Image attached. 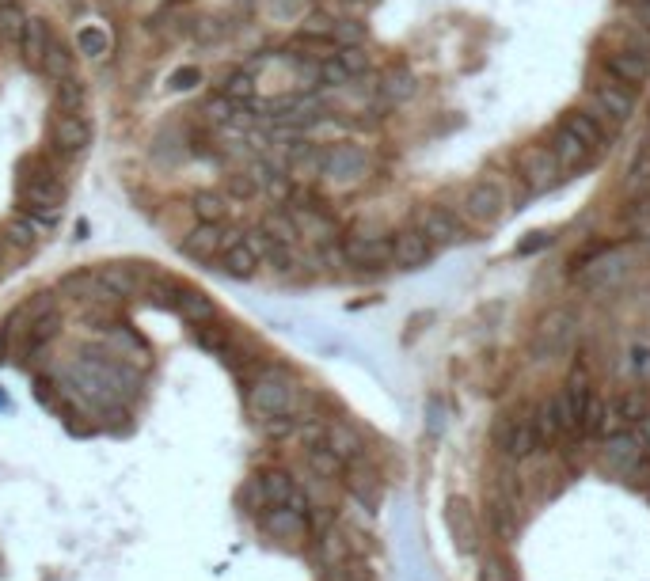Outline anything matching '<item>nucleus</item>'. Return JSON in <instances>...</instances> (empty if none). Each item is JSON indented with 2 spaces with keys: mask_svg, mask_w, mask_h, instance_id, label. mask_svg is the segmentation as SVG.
<instances>
[{
  "mask_svg": "<svg viewBox=\"0 0 650 581\" xmlns=\"http://www.w3.org/2000/svg\"><path fill=\"white\" fill-rule=\"evenodd\" d=\"M305 403V392H301V380L282 369V365H267L263 373H255L248 380V411L267 422V418H286V414H297Z\"/></svg>",
  "mask_w": 650,
  "mask_h": 581,
  "instance_id": "f257e3e1",
  "label": "nucleus"
},
{
  "mask_svg": "<svg viewBox=\"0 0 650 581\" xmlns=\"http://www.w3.org/2000/svg\"><path fill=\"white\" fill-rule=\"evenodd\" d=\"M20 202L27 213H39V217H54L65 202V187L58 179V168L46 160V156H31L23 160V175H20Z\"/></svg>",
  "mask_w": 650,
  "mask_h": 581,
  "instance_id": "f03ea898",
  "label": "nucleus"
},
{
  "mask_svg": "<svg viewBox=\"0 0 650 581\" xmlns=\"http://www.w3.org/2000/svg\"><path fill=\"white\" fill-rule=\"evenodd\" d=\"M601 468L616 475V479H639L650 471L647 460V445L639 433H616V437H605V449H601Z\"/></svg>",
  "mask_w": 650,
  "mask_h": 581,
  "instance_id": "7ed1b4c3",
  "label": "nucleus"
},
{
  "mask_svg": "<svg viewBox=\"0 0 650 581\" xmlns=\"http://www.w3.org/2000/svg\"><path fill=\"white\" fill-rule=\"evenodd\" d=\"M506 202H510L506 183L495 179V175H479L476 183L464 190L460 209H464V217H468L472 225H495L498 217L506 213Z\"/></svg>",
  "mask_w": 650,
  "mask_h": 581,
  "instance_id": "20e7f679",
  "label": "nucleus"
},
{
  "mask_svg": "<svg viewBox=\"0 0 650 581\" xmlns=\"http://www.w3.org/2000/svg\"><path fill=\"white\" fill-rule=\"evenodd\" d=\"M574 335H578V319H574L571 308H552L548 316L536 323L533 331V350L540 361H552V357L567 354L574 346Z\"/></svg>",
  "mask_w": 650,
  "mask_h": 581,
  "instance_id": "39448f33",
  "label": "nucleus"
},
{
  "mask_svg": "<svg viewBox=\"0 0 650 581\" xmlns=\"http://www.w3.org/2000/svg\"><path fill=\"white\" fill-rule=\"evenodd\" d=\"M324 175L335 183V187H354L369 175V152L354 141H343V145H331L324 149Z\"/></svg>",
  "mask_w": 650,
  "mask_h": 581,
  "instance_id": "423d86ee",
  "label": "nucleus"
},
{
  "mask_svg": "<svg viewBox=\"0 0 650 581\" xmlns=\"http://www.w3.org/2000/svg\"><path fill=\"white\" fill-rule=\"evenodd\" d=\"M590 99L593 107H597V122L601 118H609V122H631L635 118V107H639V99L631 88H624L620 80H612V76H601L597 84L590 88Z\"/></svg>",
  "mask_w": 650,
  "mask_h": 581,
  "instance_id": "0eeeda50",
  "label": "nucleus"
},
{
  "mask_svg": "<svg viewBox=\"0 0 650 581\" xmlns=\"http://www.w3.org/2000/svg\"><path fill=\"white\" fill-rule=\"evenodd\" d=\"M92 145V122L84 114H58L50 126V152L61 160H77Z\"/></svg>",
  "mask_w": 650,
  "mask_h": 581,
  "instance_id": "6e6552de",
  "label": "nucleus"
},
{
  "mask_svg": "<svg viewBox=\"0 0 650 581\" xmlns=\"http://www.w3.org/2000/svg\"><path fill=\"white\" fill-rule=\"evenodd\" d=\"M517 171H521L525 187L533 194H544V190H552L563 179V168L555 164V156L544 145H525L517 152Z\"/></svg>",
  "mask_w": 650,
  "mask_h": 581,
  "instance_id": "1a4fd4ad",
  "label": "nucleus"
},
{
  "mask_svg": "<svg viewBox=\"0 0 650 581\" xmlns=\"http://www.w3.org/2000/svg\"><path fill=\"white\" fill-rule=\"evenodd\" d=\"M495 441L498 449L506 452L510 460H525V456H533L544 441H540V433H536V422L533 418H502L495 426Z\"/></svg>",
  "mask_w": 650,
  "mask_h": 581,
  "instance_id": "9d476101",
  "label": "nucleus"
},
{
  "mask_svg": "<svg viewBox=\"0 0 650 581\" xmlns=\"http://www.w3.org/2000/svg\"><path fill=\"white\" fill-rule=\"evenodd\" d=\"M419 232L430 240L434 247H453V244H464L468 240V228L460 221L453 209L445 206H426L419 213Z\"/></svg>",
  "mask_w": 650,
  "mask_h": 581,
  "instance_id": "9b49d317",
  "label": "nucleus"
},
{
  "mask_svg": "<svg viewBox=\"0 0 650 581\" xmlns=\"http://www.w3.org/2000/svg\"><path fill=\"white\" fill-rule=\"evenodd\" d=\"M263 479V494H267V509H293V513H305L308 517V494L301 490V483L282 468H270L259 475Z\"/></svg>",
  "mask_w": 650,
  "mask_h": 581,
  "instance_id": "f8f14e48",
  "label": "nucleus"
},
{
  "mask_svg": "<svg viewBox=\"0 0 650 581\" xmlns=\"http://www.w3.org/2000/svg\"><path fill=\"white\" fill-rule=\"evenodd\" d=\"M343 263L362 266V270H381V266L392 263V240H384V236H369V232L346 236L343 240Z\"/></svg>",
  "mask_w": 650,
  "mask_h": 581,
  "instance_id": "ddd939ff",
  "label": "nucleus"
},
{
  "mask_svg": "<svg viewBox=\"0 0 650 581\" xmlns=\"http://www.w3.org/2000/svg\"><path fill=\"white\" fill-rule=\"evenodd\" d=\"M533 422H536L540 441H555V437L578 433V418H574L571 403H567V395H563V392H555L552 399H544V403H540V411L533 414Z\"/></svg>",
  "mask_w": 650,
  "mask_h": 581,
  "instance_id": "4468645a",
  "label": "nucleus"
},
{
  "mask_svg": "<svg viewBox=\"0 0 650 581\" xmlns=\"http://www.w3.org/2000/svg\"><path fill=\"white\" fill-rule=\"evenodd\" d=\"M601 69H605V76L620 80L624 88H639V84L650 76V61L643 54L620 46V50H605V54H601Z\"/></svg>",
  "mask_w": 650,
  "mask_h": 581,
  "instance_id": "2eb2a0df",
  "label": "nucleus"
},
{
  "mask_svg": "<svg viewBox=\"0 0 650 581\" xmlns=\"http://www.w3.org/2000/svg\"><path fill=\"white\" fill-rule=\"evenodd\" d=\"M434 259V244L422 236L419 228H403L392 236V263L400 270H422Z\"/></svg>",
  "mask_w": 650,
  "mask_h": 581,
  "instance_id": "dca6fc26",
  "label": "nucleus"
},
{
  "mask_svg": "<svg viewBox=\"0 0 650 581\" xmlns=\"http://www.w3.org/2000/svg\"><path fill=\"white\" fill-rule=\"evenodd\" d=\"M259 525L278 544H301L308 536V517L305 513H293V509H267L259 517Z\"/></svg>",
  "mask_w": 650,
  "mask_h": 581,
  "instance_id": "f3484780",
  "label": "nucleus"
},
{
  "mask_svg": "<svg viewBox=\"0 0 650 581\" xmlns=\"http://www.w3.org/2000/svg\"><path fill=\"white\" fill-rule=\"evenodd\" d=\"M96 282H99V289H103V297H115V300H130V297H137V289H141L137 270H134V266H126V263L99 266Z\"/></svg>",
  "mask_w": 650,
  "mask_h": 581,
  "instance_id": "a211bd4d",
  "label": "nucleus"
},
{
  "mask_svg": "<svg viewBox=\"0 0 650 581\" xmlns=\"http://www.w3.org/2000/svg\"><path fill=\"white\" fill-rule=\"evenodd\" d=\"M544 149L552 152L555 156V164L563 171H578V168H586V160H590V149L574 137V133H567L563 126H555L552 130V137H548V145Z\"/></svg>",
  "mask_w": 650,
  "mask_h": 581,
  "instance_id": "6ab92c4d",
  "label": "nucleus"
},
{
  "mask_svg": "<svg viewBox=\"0 0 650 581\" xmlns=\"http://www.w3.org/2000/svg\"><path fill=\"white\" fill-rule=\"evenodd\" d=\"M221 232H225V225H194L191 232L179 240V251H183L187 259L206 263L213 255H221Z\"/></svg>",
  "mask_w": 650,
  "mask_h": 581,
  "instance_id": "aec40b11",
  "label": "nucleus"
},
{
  "mask_svg": "<svg viewBox=\"0 0 650 581\" xmlns=\"http://www.w3.org/2000/svg\"><path fill=\"white\" fill-rule=\"evenodd\" d=\"M293 217V225H297V232L305 236V240H312V244L327 247L335 236H339V228H335V221L327 217V213H320L316 206H305V209H293L289 213Z\"/></svg>",
  "mask_w": 650,
  "mask_h": 581,
  "instance_id": "412c9836",
  "label": "nucleus"
},
{
  "mask_svg": "<svg viewBox=\"0 0 650 581\" xmlns=\"http://www.w3.org/2000/svg\"><path fill=\"white\" fill-rule=\"evenodd\" d=\"M559 126L567 133H574L582 145L590 152H597V149H605V126L593 118L590 111H582V107H574V111H567L563 118H559Z\"/></svg>",
  "mask_w": 650,
  "mask_h": 581,
  "instance_id": "4be33fe9",
  "label": "nucleus"
},
{
  "mask_svg": "<svg viewBox=\"0 0 650 581\" xmlns=\"http://www.w3.org/2000/svg\"><path fill=\"white\" fill-rule=\"evenodd\" d=\"M324 449L335 452L343 464H354V460H362L365 441L350 422H331V426H327V437H324Z\"/></svg>",
  "mask_w": 650,
  "mask_h": 581,
  "instance_id": "5701e85b",
  "label": "nucleus"
},
{
  "mask_svg": "<svg viewBox=\"0 0 650 581\" xmlns=\"http://www.w3.org/2000/svg\"><path fill=\"white\" fill-rule=\"evenodd\" d=\"M50 27H46V19L31 16L23 23L20 31V50H23V61L31 65V69H42V61H46V50H50Z\"/></svg>",
  "mask_w": 650,
  "mask_h": 581,
  "instance_id": "b1692460",
  "label": "nucleus"
},
{
  "mask_svg": "<svg viewBox=\"0 0 650 581\" xmlns=\"http://www.w3.org/2000/svg\"><path fill=\"white\" fill-rule=\"evenodd\" d=\"M445 525H449V536L457 540L460 551H472L476 547V517H472V506L464 498H453L445 506Z\"/></svg>",
  "mask_w": 650,
  "mask_h": 581,
  "instance_id": "393cba45",
  "label": "nucleus"
},
{
  "mask_svg": "<svg viewBox=\"0 0 650 581\" xmlns=\"http://www.w3.org/2000/svg\"><path fill=\"white\" fill-rule=\"evenodd\" d=\"M175 312L187 323H194V327H206L217 316V304L202 289H175Z\"/></svg>",
  "mask_w": 650,
  "mask_h": 581,
  "instance_id": "a878e982",
  "label": "nucleus"
},
{
  "mask_svg": "<svg viewBox=\"0 0 650 581\" xmlns=\"http://www.w3.org/2000/svg\"><path fill=\"white\" fill-rule=\"evenodd\" d=\"M191 213L198 225H225V217H229V198H225L221 190H194Z\"/></svg>",
  "mask_w": 650,
  "mask_h": 581,
  "instance_id": "bb28decb",
  "label": "nucleus"
},
{
  "mask_svg": "<svg viewBox=\"0 0 650 581\" xmlns=\"http://www.w3.org/2000/svg\"><path fill=\"white\" fill-rule=\"evenodd\" d=\"M381 95L384 103H392V107H400V103H407L411 95L419 92V84H415V73L411 69H403V65H396V69H388V73L381 76Z\"/></svg>",
  "mask_w": 650,
  "mask_h": 581,
  "instance_id": "cd10ccee",
  "label": "nucleus"
},
{
  "mask_svg": "<svg viewBox=\"0 0 650 581\" xmlns=\"http://www.w3.org/2000/svg\"><path fill=\"white\" fill-rule=\"evenodd\" d=\"M289 171H293L297 179L324 175V149H320V145H312V141H301V145H293V152H289Z\"/></svg>",
  "mask_w": 650,
  "mask_h": 581,
  "instance_id": "c85d7f7f",
  "label": "nucleus"
},
{
  "mask_svg": "<svg viewBox=\"0 0 650 581\" xmlns=\"http://www.w3.org/2000/svg\"><path fill=\"white\" fill-rule=\"evenodd\" d=\"M305 464L308 471H312V479H324V483H335L339 475H343V460L335 456L331 449H324V445H316V449H305Z\"/></svg>",
  "mask_w": 650,
  "mask_h": 581,
  "instance_id": "c756f323",
  "label": "nucleus"
},
{
  "mask_svg": "<svg viewBox=\"0 0 650 581\" xmlns=\"http://www.w3.org/2000/svg\"><path fill=\"white\" fill-rule=\"evenodd\" d=\"M42 73L50 80H69L73 76V50L61 42V38H50V50H46V61H42Z\"/></svg>",
  "mask_w": 650,
  "mask_h": 581,
  "instance_id": "7c9ffc66",
  "label": "nucleus"
},
{
  "mask_svg": "<svg viewBox=\"0 0 650 581\" xmlns=\"http://www.w3.org/2000/svg\"><path fill=\"white\" fill-rule=\"evenodd\" d=\"M259 228L267 232L274 244H286L293 247L297 240H301V232H297V225H293V217L289 213H278V209H270V213H263V221H259Z\"/></svg>",
  "mask_w": 650,
  "mask_h": 581,
  "instance_id": "2f4dec72",
  "label": "nucleus"
},
{
  "mask_svg": "<svg viewBox=\"0 0 650 581\" xmlns=\"http://www.w3.org/2000/svg\"><path fill=\"white\" fill-rule=\"evenodd\" d=\"M251 179H255V187L259 190H267L270 198H278V202H286L289 198V179L278 168H270L267 160H259V164L251 168Z\"/></svg>",
  "mask_w": 650,
  "mask_h": 581,
  "instance_id": "473e14b6",
  "label": "nucleus"
},
{
  "mask_svg": "<svg viewBox=\"0 0 650 581\" xmlns=\"http://www.w3.org/2000/svg\"><path fill=\"white\" fill-rule=\"evenodd\" d=\"M58 335H61V316L58 312H50V316H42L31 323V331H27V346H23V350H27V354H39L42 346H50Z\"/></svg>",
  "mask_w": 650,
  "mask_h": 581,
  "instance_id": "72a5a7b5",
  "label": "nucleus"
},
{
  "mask_svg": "<svg viewBox=\"0 0 650 581\" xmlns=\"http://www.w3.org/2000/svg\"><path fill=\"white\" fill-rule=\"evenodd\" d=\"M217 259H221V270H225L229 278H251V274H255V266H259V263H255V255H251L244 244L221 251Z\"/></svg>",
  "mask_w": 650,
  "mask_h": 581,
  "instance_id": "f704fd0d",
  "label": "nucleus"
},
{
  "mask_svg": "<svg viewBox=\"0 0 650 581\" xmlns=\"http://www.w3.org/2000/svg\"><path fill=\"white\" fill-rule=\"evenodd\" d=\"M77 46H80V54L84 57H107L111 54V35H107V31H103V27H96V23H92V27H80L77 31Z\"/></svg>",
  "mask_w": 650,
  "mask_h": 581,
  "instance_id": "c9c22d12",
  "label": "nucleus"
},
{
  "mask_svg": "<svg viewBox=\"0 0 650 581\" xmlns=\"http://www.w3.org/2000/svg\"><path fill=\"white\" fill-rule=\"evenodd\" d=\"M331 57L343 65V73L350 76V80H358V76H365L373 69V61H369V54H365L362 46H339Z\"/></svg>",
  "mask_w": 650,
  "mask_h": 581,
  "instance_id": "e433bc0d",
  "label": "nucleus"
},
{
  "mask_svg": "<svg viewBox=\"0 0 650 581\" xmlns=\"http://www.w3.org/2000/svg\"><path fill=\"white\" fill-rule=\"evenodd\" d=\"M84 99H88V88H84V80L69 76V80H61V84H58V111L61 114H80Z\"/></svg>",
  "mask_w": 650,
  "mask_h": 581,
  "instance_id": "4c0bfd02",
  "label": "nucleus"
},
{
  "mask_svg": "<svg viewBox=\"0 0 650 581\" xmlns=\"http://www.w3.org/2000/svg\"><path fill=\"white\" fill-rule=\"evenodd\" d=\"M240 509H244L248 517H263V513H267V494H263V479H259V475L244 479V490H240Z\"/></svg>",
  "mask_w": 650,
  "mask_h": 581,
  "instance_id": "58836bf2",
  "label": "nucleus"
},
{
  "mask_svg": "<svg viewBox=\"0 0 650 581\" xmlns=\"http://www.w3.org/2000/svg\"><path fill=\"white\" fill-rule=\"evenodd\" d=\"M225 198H232V202H251V198H259V187H255L251 171H232L229 179H225Z\"/></svg>",
  "mask_w": 650,
  "mask_h": 581,
  "instance_id": "ea45409f",
  "label": "nucleus"
},
{
  "mask_svg": "<svg viewBox=\"0 0 650 581\" xmlns=\"http://www.w3.org/2000/svg\"><path fill=\"white\" fill-rule=\"evenodd\" d=\"M616 414H620V422L624 426H631V422H643L650 414V407H647V399L639 392H628V395H620L616 399Z\"/></svg>",
  "mask_w": 650,
  "mask_h": 581,
  "instance_id": "a19ab883",
  "label": "nucleus"
},
{
  "mask_svg": "<svg viewBox=\"0 0 650 581\" xmlns=\"http://www.w3.org/2000/svg\"><path fill=\"white\" fill-rule=\"evenodd\" d=\"M221 95L232 99V103L251 99V95H255V76H251L248 69H236V73H229V84H221Z\"/></svg>",
  "mask_w": 650,
  "mask_h": 581,
  "instance_id": "79ce46f5",
  "label": "nucleus"
},
{
  "mask_svg": "<svg viewBox=\"0 0 650 581\" xmlns=\"http://www.w3.org/2000/svg\"><path fill=\"white\" fill-rule=\"evenodd\" d=\"M624 274V255H605L590 266V285H605Z\"/></svg>",
  "mask_w": 650,
  "mask_h": 581,
  "instance_id": "37998d69",
  "label": "nucleus"
},
{
  "mask_svg": "<svg viewBox=\"0 0 650 581\" xmlns=\"http://www.w3.org/2000/svg\"><path fill=\"white\" fill-rule=\"evenodd\" d=\"M198 346L217 357H229V331L225 327H198Z\"/></svg>",
  "mask_w": 650,
  "mask_h": 581,
  "instance_id": "c03bdc74",
  "label": "nucleus"
},
{
  "mask_svg": "<svg viewBox=\"0 0 650 581\" xmlns=\"http://www.w3.org/2000/svg\"><path fill=\"white\" fill-rule=\"evenodd\" d=\"M4 236H8V240H12L16 247H35V244H39V228L31 225L27 217H16V221H8Z\"/></svg>",
  "mask_w": 650,
  "mask_h": 581,
  "instance_id": "a18cd8bd",
  "label": "nucleus"
},
{
  "mask_svg": "<svg viewBox=\"0 0 650 581\" xmlns=\"http://www.w3.org/2000/svg\"><path fill=\"white\" fill-rule=\"evenodd\" d=\"M350 490H354V498H362L365 506H377L381 502V487H377V479H369L362 471H350Z\"/></svg>",
  "mask_w": 650,
  "mask_h": 581,
  "instance_id": "49530a36",
  "label": "nucleus"
},
{
  "mask_svg": "<svg viewBox=\"0 0 650 581\" xmlns=\"http://www.w3.org/2000/svg\"><path fill=\"white\" fill-rule=\"evenodd\" d=\"M491 521H495V532L498 536H514V528H517V517H514V506L502 498H491Z\"/></svg>",
  "mask_w": 650,
  "mask_h": 581,
  "instance_id": "de8ad7c7",
  "label": "nucleus"
},
{
  "mask_svg": "<svg viewBox=\"0 0 650 581\" xmlns=\"http://www.w3.org/2000/svg\"><path fill=\"white\" fill-rule=\"evenodd\" d=\"M479 581H517V574L502 555H487V559H483V570H479Z\"/></svg>",
  "mask_w": 650,
  "mask_h": 581,
  "instance_id": "09e8293b",
  "label": "nucleus"
},
{
  "mask_svg": "<svg viewBox=\"0 0 650 581\" xmlns=\"http://www.w3.org/2000/svg\"><path fill=\"white\" fill-rule=\"evenodd\" d=\"M335 42H343V46H362L365 42V27L358 19H335V31H331Z\"/></svg>",
  "mask_w": 650,
  "mask_h": 581,
  "instance_id": "8fccbe9b",
  "label": "nucleus"
},
{
  "mask_svg": "<svg viewBox=\"0 0 650 581\" xmlns=\"http://www.w3.org/2000/svg\"><path fill=\"white\" fill-rule=\"evenodd\" d=\"M267 263H270V270H274L278 278H289V274H293V266H297V255H293V247L274 244V247H270V255H267Z\"/></svg>",
  "mask_w": 650,
  "mask_h": 581,
  "instance_id": "3c124183",
  "label": "nucleus"
},
{
  "mask_svg": "<svg viewBox=\"0 0 650 581\" xmlns=\"http://www.w3.org/2000/svg\"><path fill=\"white\" fill-rule=\"evenodd\" d=\"M240 244H244L251 255H255V263H267V255H270V247H274V240H270L263 228H248Z\"/></svg>",
  "mask_w": 650,
  "mask_h": 581,
  "instance_id": "603ef678",
  "label": "nucleus"
},
{
  "mask_svg": "<svg viewBox=\"0 0 650 581\" xmlns=\"http://www.w3.org/2000/svg\"><path fill=\"white\" fill-rule=\"evenodd\" d=\"M316 80H320V84H327V88H346V84H350V76L343 73V65H339L335 57H324V61H320V73H316Z\"/></svg>",
  "mask_w": 650,
  "mask_h": 581,
  "instance_id": "864d4df0",
  "label": "nucleus"
},
{
  "mask_svg": "<svg viewBox=\"0 0 650 581\" xmlns=\"http://www.w3.org/2000/svg\"><path fill=\"white\" fill-rule=\"evenodd\" d=\"M23 23H27V16H23L16 4H8V8H0V38H20Z\"/></svg>",
  "mask_w": 650,
  "mask_h": 581,
  "instance_id": "5fc2aeb1",
  "label": "nucleus"
},
{
  "mask_svg": "<svg viewBox=\"0 0 650 581\" xmlns=\"http://www.w3.org/2000/svg\"><path fill=\"white\" fill-rule=\"evenodd\" d=\"M50 312H54V297H50V293H35V304L27 300L16 319H27V323H35V319L50 316Z\"/></svg>",
  "mask_w": 650,
  "mask_h": 581,
  "instance_id": "6e6d98bb",
  "label": "nucleus"
},
{
  "mask_svg": "<svg viewBox=\"0 0 650 581\" xmlns=\"http://www.w3.org/2000/svg\"><path fill=\"white\" fill-rule=\"evenodd\" d=\"M331 31H335V19L324 16V12H312V16L305 19V27H301V35L305 38H331Z\"/></svg>",
  "mask_w": 650,
  "mask_h": 581,
  "instance_id": "4d7b16f0",
  "label": "nucleus"
},
{
  "mask_svg": "<svg viewBox=\"0 0 650 581\" xmlns=\"http://www.w3.org/2000/svg\"><path fill=\"white\" fill-rule=\"evenodd\" d=\"M263 433L274 437V441L293 437V433H297V418H293V414H286V418H267V422H263Z\"/></svg>",
  "mask_w": 650,
  "mask_h": 581,
  "instance_id": "13d9d810",
  "label": "nucleus"
},
{
  "mask_svg": "<svg viewBox=\"0 0 650 581\" xmlns=\"http://www.w3.org/2000/svg\"><path fill=\"white\" fill-rule=\"evenodd\" d=\"M552 244V232H529L521 244H517V255H533V251H544Z\"/></svg>",
  "mask_w": 650,
  "mask_h": 581,
  "instance_id": "bf43d9fd",
  "label": "nucleus"
},
{
  "mask_svg": "<svg viewBox=\"0 0 650 581\" xmlns=\"http://www.w3.org/2000/svg\"><path fill=\"white\" fill-rule=\"evenodd\" d=\"M232 111H236V103H232V99H225V95H221L217 103H210V118H213V122H217V126H225V122H232Z\"/></svg>",
  "mask_w": 650,
  "mask_h": 581,
  "instance_id": "052dcab7",
  "label": "nucleus"
},
{
  "mask_svg": "<svg viewBox=\"0 0 650 581\" xmlns=\"http://www.w3.org/2000/svg\"><path fill=\"white\" fill-rule=\"evenodd\" d=\"M198 80H202V69H194V65H187V69H179V73L172 76V88H175V92H179V88L187 92V88H194Z\"/></svg>",
  "mask_w": 650,
  "mask_h": 581,
  "instance_id": "680f3d73",
  "label": "nucleus"
},
{
  "mask_svg": "<svg viewBox=\"0 0 650 581\" xmlns=\"http://www.w3.org/2000/svg\"><path fill=\"white\" fill-rule=\"evenodd\" d=\"M635 19H639V27L650 35V0H635Z\"/></svg>",
  "mask_w": 650,
  "mask_h": 581,
  "instance_id": "e2e57ef3",
  "label": "nucleus"
},
{
  "mask_svg": "<svg viewBox=\"0 0 650 581\" xmlns=\"http://www.w3.org/2000/svg\"><path fill=\"white\" fill-rule=\"evenodd\" d=\"M4 350H8V331H0V357H4Z\"/></svg>",
  "mask_w": 650,
  "mask_h": 581,
  "instance_id": "0e129e2a",
  "label": "nucleus"
},
{
  "mask_svg": "<svg viewBox=\"0 0 650 581\" xmlns=\"http://www.w3.org/2000/svg\"><path fill=\"white\" fill-rule=\"evenodd\" d=\"M8 4H16V0H0V8H8Z\"/></svg>",
  "mask_w": 650,
  "mask_h": 581,
  "instance_id": "69168bd1",
  "label": "nucleus"
}]
</instances>
